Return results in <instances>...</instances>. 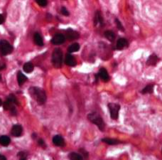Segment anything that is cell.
Wrapping results in <instances>:
<instances>
[{"label": "cell", "mask_w": 162, "mask_h": 160, "mask_svg": "<svg viewBox=\"0 0 162 160\" xmlns=\"http://www.w3.org/2000/svg\"><path fill=\"white\" fill-rule=\"evenodd\" d=\"M80 49V45L78 43H75L73 44L70 45L68 48V51L69 53H74V52H77Z\"/></svg>", "instance_id": "ffe728a7"}, {"label": "cell", "mask_w": 162, "mask_h": 160, "mask_svg": "<svg viewBox=\"0 0 162 160\" xmlns=\"http://www.w3.org/2000/svg\"><path fill=\"white\" fill-rule=\"evenodd\" d=\"M98 76H99V77L103 81H104V82H107V81L109 80V74H108L107 70L104 68H102L100 70L99 73H98Z\"/></svg>", "instance_id": "30bf717a"}, {"label": "cell", "mask_w": 162, "mask_h": 160, "mask_svg": "<svg viewBox=\"0 0 162 160\" xmlns=\"http://www.w3.org/2000/svg\"><path fill=\"white\" fill-rule=\"evenodd\" d=\"M53 143L55 146L63 147L65 146V141L63 138L60 135H55L53 138Z\"/></svg>", "instance_id": "9c48e42d"}, {"label": "cell", "mask_w": 162, "mask_h": 160, "mask_svg": "<svg viewBox=\"0 0 162 160\" xmlns=\"http://www.w3.org/2000/svg\"><path fill=\"white\" fill-rule=\"evenodd\" d=\"M108 108H109L111 118L113 120H117L119 117V111L120 110V106L117 104L109 103L108 104Z\"/></svg>", "instance_id": "5b68a950"}, {"label": "cell", "mask_w": 162, "mask_h": 160, "mask_svg": "<svg viewBox=\"0 0 162 160\" xmlns=\"http://www.w3.org/2000/svg\"><path fill=\"white\" fill-rule=\"evenodd\" d=\"M79 152L82 154V156H83V157L84 156V158H86V159H87V158L88 157V153L84 149L81 148V149H80Z\"/></svg>", "instance_id": "4316f807"}, {"label": "cell", "mask_w": 162, "mask_h": 160, "mask_svg": "<svg viewBox=\"0 0 162 160\" xmlns=\"http://www.w3.org/2000/svg\"><path fill=\"white\" fill-rule=\"evenodd\" d=\"M29 95L33 99L35 100L39 105H43L46 101V94L41 88L37 87H32L29 88Z\"/></svg>", "instance_id": "6da1fadb"}, {"label": "cell", "mask_w": 162, "mask_h": 160, "mask_svg": "<svg viewBox=\"0 0 162 160\" xmlns=\"http://www.w3.org/2000/svg\"><path fill=\"white\" fill-rule=\"evenodd\" d=\"M61 14H63L64 16H68L69 15V12L67 10V9L65 7H62L61 8Z\"/></svg>", "instance_id": "83f0119b"}, {"label": "cell", "mask_w": 162, "mask_h": 160, "mask_svg": "<svg viewBox=\"0 0 162 160\" xmlns=\"http://www.w3.org/2000/svg\"><path fill=\"white\" fill-rule=\"evenodd\" d=\"M102 142H104V143L108 144V145H117L120 142L118 141L117 140H113V139H109V138H104L102 140Z\"/></svg>", "instance_id": "7402d4cb"}, {"label": "cell", "mask_w": 162, "mask_h": 160, "mask_svg": "<svg viewBox=\"0 0 162 160\" xmlns=\"http://www.w3.org/2000/svg\"><path fill=\"white\" fill-rule=\"evenodd\" d=\"M68 158L72 160H82L83 159V156L81 154H78L76 152H71L68 154Z\"/></svg>", "instance_id": "ac0fdd59"}, {"label": "cell", "mask_w": 162, "mask_h": 160, "mask_svg": "<svg viewBox=\"0 0 162 160\" xmlns=\"http://www.w3.org/2000/svg\"><path fill=\"white\" fill-rule=\"evenodd\" d=\"M66 38L69 40H75V39H77L79 38L80 35L78 32H76V31L73 30V29H69L66 31Z\"/></svg>", "instance_id": "ba28073f"}, {"label": "cell", "mask_w": 162, "mask_h": 160, "mask_svg": "<svg viewBox=\"0 0 162 160\" xmlns=\"http://www.w3.org/2000/svg\"><path fill=\"white\" fill-rule=\"evenodd\" d=\"M115 22H116V25H117V27L118 29H119L120 31H122V32H124V27L123 26H122V24H121V22H119L118 19H115Z\"/></svg>", "instance_id": "d4e9b609"}, {"label": "cell", "mask_w": 162, "mask_h": 160, "mask_svg": "<svg viewBox=\"0 0 162 160\" xmlns=\"http://www.w3.org/2000/svg\"><path fill=\"white\" fill-rule=\"evenodd\" d=\"M65 64L69 66H75L76 65V60L74 57L70 54H67L65 59Z\"/></svg>", "instance_id": "8fae6325"}, {"label": "cell", "mask_w": 162, "mask_h": 160, "mask_svg": "<svg viewBox=\"0 0 162 160\" xmlns=\"http://www.w3.org/2000/svg\"><path fill=\"white\" fill-rule=\"evenodd\" d=\"M6 158L4 156H3V155L0 154V160H6Z\"/></svg>", "instance_id": "4dcf8cb0"}, {"label": "cell", "mask_w": 162, "mask_h": 160, "mask_svg": "<svg viewBox=\"0 0 162 160\" xmlns=\"http://www.w3.org/2000/svg\"><path fill=\"white\" fill-rule=\"evenodd\" d=\"M38 143H39V145H40V146H41V147H43V146H44V145H45V142H44L43 140H41V139L39 140Z\"/></svg>", "instance_id": "f1b7e54d"}, {"label": "cell", "mask_w": 162, "mask_h": 160, "mask_svg": "<svg viewBox=\"0 0 162 160\" xmlns=\"http://www.w3.org/2000/svg\"><path fill=\"white\" fill-rule=\"evenodd\" d=\"M104 36H105L106 39H107L109 41H113L114 40V38H115V36H114V34L111 31H106L104 33Z\"/></svg>", "instance_id": "44dd1931"}, {"label": "cell", "mask_w": 162, "mask_h": 160, "mask_svg": "<svg viewBox=\"0 0 162 160\" xmlns=\"http://www.w3.org/2000/svg\"><path fill=\"white\" fill-rule=\"evenodd\" d=\"M1 76L0 75V81H1Z\"/></svg>", "instance_id": "836d02e7"}, {"label": "cell", "mask_w": 162, "mask_h": 160, "mask_svg": "<svg viewBox=\"0 0 162 160\" xmlns=\"http://www.w3.org/2000/svg\"><path fill=\"white\" fill-rule=\"evenodd\" d=\"M52 63L55 68H59L61 67L63 63V52L60 48L54 49L52 54Z\"/></svg>", "instance_id": "3957f363"}, {"label": "cell", "mask_w": 162, "mask_h": 160, "mask_svg": "<svg viewBox=\"0 0 162 160\" xmlns=\"http://www.w3.org/2000/svg\"><path fill=\"white\" fill-rule=\"evenodd\" d=\"M11 142L10 138L6 135H2L0 137V145L4 147H6Z\"/></svg>", "instance_id": "9a60e30c"}, {"label": "cell", "mask_w": 162, "mask_h": 160, "mask_svg": "<svg viewBox=\"0 0 162 160\" xmlns=\"http://www.w3.org/2000/svg\"><path fill=\"white\" fill-rule=\"evenodd\" d=\"M2 105V101H1V100L0 99V106Z\"/></svg>", "instance_id": "d6a6232c"}, {"label": "cell", "mask_w": 162, "mask_h": 160, "mask_svg": "<svg viewBox=\"0 0 162 160\" xmlns=\"http://www.w3.org/2000/svg\"><path fill=\"white\" fill-rule=\"evenodd\" d=\"M4 17H3L1 14H0V25H1V24H2L3 23H4Z\"/></svg>", "instance_id": "f546056e"}, {"label": "cell", "mask_w": 162, "mask_h": 160, "mask_svg": "<svg viewBox=\"0 0 162 160\" xmlns=\"http://www.w3.org/2000/svg\"><path fill=\"white\" fill-rule=\"evenodd\" d=\"M36 1L37 4H38L39 6H42V7H44V6H46L47 4H48L47 0H36Z\"/></svg>", "instance_id": "cb8c5ba5"}, {"label": "cell", "mask_w": 162, "mask_h": 160, "mask_svg": "<svg viewBox=\"0 0 162 160\" xmlns=\"http://www.w3.org/2000/svg\"><path fill=\"white\" fill-rule=\"evenodd\" d=\"M23 131V128L20 125H14V126L12 127L11 130V134L13 135V136L16 137V138H19L22 135Z\"/></svg>", "instance_id": "52a82bcc"}, {"label": "cell", "mask_w": 162, "mask_h": 160, "mask_svg": "<svg viewBox=\"0 0 162 160\" xmlns=\"http://www.w3.org/2000/svg\"><path fill=\"white\" fill-rule=\"evenodd\" d=\"M88 120L93 124L96 125L98 128L101 130V131H104V127H105V124L103 121L102 118L100 117L97 113L96 112H93V113H90L88 115Z\"/></svg>", "instance_id": "7a4b0ae2"}, {"label": "cell", "mask_w": 162, "mask_h": 160, "mask_svg": "<svg viewBox=\"0 0 162 160\" xmlns=\"http://www.w3.org/2000/svg\"><path fill=\"white\" fill-rule=\"evenodd\" d=\"M13 47L7 41L1 39L0 40V53L1 55H9L12 52Z\"/></svg>", "instance_id": "277c9868"}, {"label": "cell", "mask_w": 162, "mask_h": 160, "mask_svg": "<svg viewBox=\"0 0 162 160\" xmlns=\"http://www.w3.org/2000/svg\"><path fill=\"white\" fill-rule=\"evenodd\" d=\"M18 157L20 159H27V154H26L25 152H19V154H18Z\"/></svg>", "instance_id": "484cf974"}, {"label": "cell", "mask_w": 162, "mask_h": 160, "mask_svg": "<svg viewBox=\"0 0 162 160\" xmlns=\"http://www.w3.org/2000/svg\"><path fill=\"white\" fill-rule=\"evenodd\" d=\"M24 71L26 72L27 73H30L34 71V66L31 62H28V63H26L24 65Z\"/></svg>", "instance_id": "e0dca14e"}, {"label": "cell", "mask_w": 162, "mask_h": 160, "mask_svg": "<svg viewBox=\"0 0 162 160\" xmlns=\"http://www.w3.org/2000/svg\"><path fill=\"white\" fill-rule=\"evenodd\" d=\"M127 45V41L125 39L121 38L118 39L116 44V48L117 50H122L123 48H125Z\"/></svg>", "instance_id": "7c38bea8"}, {"label": "cell", "mask_w": 162, "mask_h": 160, "mask_svg": "<svg viewBox=\"0 0 162 160\" xmlns=\"http://www.w3.org/2000/svg\"><path fill=\"white\" fill-rule=\"evenodd\" d=\"M27 81V77L25 76L24 74H23L21 71L18 72V74H17V81L18 83H19V86H22L26 81Z\"/></svg>", "instance_id": "5bb4252c"}, {"label": "cell", "mask_w": 162, "mask_h": 160, "mask_svg": "<svg viewBox=\"0 0 162 160\" xmlns=\"http://www.w3.org/2000/svg\"><path fill=\"white\" fill-rule=\"evenodd\" d=\"M34 42L36 45L41 46L43 45V38L41 37V36L40 35V34L39 33H36L34 34Z\"/></svg>", "instance_id": "2e32d148"}, {"label": "cell", "mask_w": 162, "mask_h": 160, "mask_svg": "<svg viewBox=\"0 0 162 160\" xmlns=\"http://www.w3.org/2000/svg\"><path fill=\"white\" fill-rule=\"evenodd\" d=\"M157 61H158V57L155 54H153L149 57L148 60H147V64L148 65V66H154L156 65Z\"/></svg>", "instance_id": "4fadbf2b"}, {"label": "cell", "mask_w": 162, "mask_h": 160, "mask_svg": "<svg viewBox=\"0 0 162 160\" xmlns=\"http://www.w3.org/2000/svg\"><path fill=\"white\" fill-rule=\"evenodd\" d=\"M99 23L100 24L102 25L103 24V19L102 15H101L100 12L99 11H97L95 14V24H97Z\"/></svg>", "instance_id": "d6986e66"}, {"label": "cell", "mask_w": 162, "mask_h": 160, "mask_svg": "<svg viewBox=\"0 0 162 160\" xmlns=\"http://www.w3.org/2000/svg\"><path fill=\"white\" fill-rule=\"evenodd\" d=\"M65 41V37L62 34H56L51 39V43L54 45H60Z\"/></svg>", "instance_id": "8992f818"}, {"label": "cell", "mask_w": 162, "mask_h": 160, "mask_svg": "<svg viewBox=\"0 0 162 160\" xmlns=\"http://www.w3.org/2000/svg\"><path fill=\"white\" fill-rule=\"evenodd\" d=\"M4 68H5V66H0V71L2 69H4Z\"/></svg>", "instance_id": "1f68e13d"}, {"label": "cell", "mask_w": 162, "mask_h": 160, "mask_svg": "<svg viewBox=\"0 0 162 160\" xmlns=\"http://www.w3.org/2000/svg\"><path fill=\"white\" fill-rule=\"evenodd\" d=\"M154 91V86L153 85H148L146 86L143 90H142V93L143 94H147V93H152Z\"/></svg>", "instance_id": "603a6c76"}]
</instances>
